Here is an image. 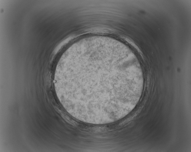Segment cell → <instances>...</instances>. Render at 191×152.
Returning <instances> with one entry per match:
<instances>
[{"label": "cell", "instance_id": "1", "mask_svg": "<svg viewBox=\"0 0 191 152\" xmlns=\"http://www.w3.org/2000/svg\"><path fill=\"white\" fill-rule=\"evenodd\" d=\"M143 78L135 59L119 47L94 45L66 64L65 87L72 107L86 116L117 117L131 109Z\"/></svg>", "mask_w": 191, "mask_h": 152}]
</instances>
